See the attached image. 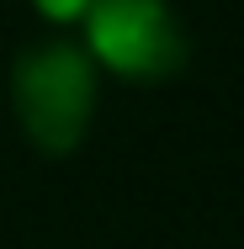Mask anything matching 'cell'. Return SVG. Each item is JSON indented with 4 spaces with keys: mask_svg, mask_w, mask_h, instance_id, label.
Returning a JSON list of instances; mask_svg holds the SVG:
<instances>
[{
    "mask_svg": "<svg viewBox=\"0 0 244 249\" xmlns=\"http://www.w3.org/2000/svg\"><path fill=\"white\" fill-rule=\"evenodd\" d=\"M16 96H21V117L32 122V133L43 143H69L91 111V64L80 43L69 37H48L16 58Z\"/></svg>",
    "mask_w": 244,
    "mask_h": 249,
    "instance_id": "6da1fadb",
    "label": "cell"
},
{
    "mask_svg": "<svg viewBox=\"0 0 244 249\" xmlns=\"http://www.w3.org/2000/svg\"><path fill=\"white\" fill-rule=\"evenodd\" d=\"M91 37L122 69H170L186 48L165 0H91Z\"/></svg>",
    "mask_w": 244,
    "mask_h": 249,
    "instance_id": "7a4b0ae2",
    "label": "cell"
},
{
    "mask_svg": "<svg viewBox=\"0 0 244 249\" xmlns=\"http://www.w3.org/2000/svg\"><path fill=\"white\" fill-rule=\"evenodd\" d=\"M48 11H75V5H85V0H43Z\"/></svg>",
    "mask_w": 244,
    "mask_h": 249,
    "instance_id": "3957f363",
    "label": "cell"
}]
</instances>
